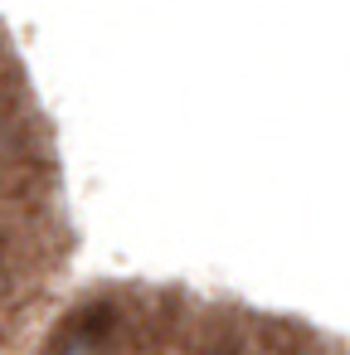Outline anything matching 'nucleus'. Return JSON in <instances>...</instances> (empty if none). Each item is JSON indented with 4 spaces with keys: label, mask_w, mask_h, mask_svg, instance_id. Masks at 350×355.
I'll list each match as a JSON object with an SVG mask.
<instances>
[{
    "label": "nucleus",
    "mask_w": 350,
    "mask_h": 355,
    "mask_svg": "<svg viewBox=\"0 0 350 355\" xmlns=\"http://www.w3.org/2000/svg\"><path fill=\"white\" fill-rule=\"evenodd\" d=\"M59 355H103V350H98V345H93L88 336H73V340H69V345H64Z\"/></svg>",
    "instance_id": "obj_1"
}]
</instances>
